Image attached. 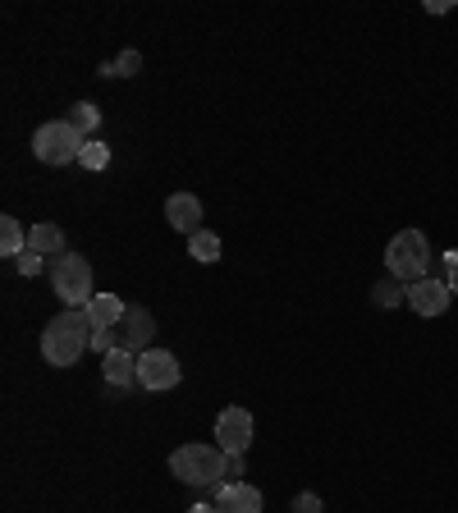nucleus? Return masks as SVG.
I'll return each instance as SVG.
<instances>
[{
    "instance_id": "obj_3",
    "label": "nucleus",
    "mask_w": 458,
    "mask_h": 513,
    "mask_svg": "<svg viewBox=\"0 0 458 513\" xmlns=\"http://www.w3.org/2000/svg\"><path fill=\"white\" fill-rule=\"evenodd\" d=\"M385 271L399 284H413L431 275V243H426L422 230H399L390 243H385Z\"/></svg>"
},
{
    "instance_id": "obj_10",
    "label": "nucleus",
    "mask_w": 458,
    "mask_h": 513,
    "mask_svg": "<svg viewBox=\"0 0 458 513\" xmlns=\"http://www.w3.org/2000/svg\"><path fill=\"white\" fill-rule=\"evenodd\" d=\"M120 349H129V353H147L152 349V339H156V317L147 312V307H129V317L120 321Z\"/></svg>"
},
{
    "instance_id": "obj_12",
    "label": "nucleus",
    "mask_w": 458,
    "mask_h": 513,
    "mask_svg": "<svg viewBox=\"0 0 458 513\" xmlns=\"http://www.w3.org/2000/svg\"><path fill=\"white\" fill-rule=\"evenodd\" d=\"M101 376H106L110 390H133L138 385V353L129 349H115L101 358Z\"/></svg>"
},
{
    "instance_id": "obj_7",
    "label": "nucleus",
    "mask_w": 458,
    "mask_h": 513,
    "mask_svg": "<svg viewBox=\"0 0 458 513\" xmlns=\"http://www.w3.org/2000/svg\"><path fill=\"white\" fill-rule=\"evenodd\" d=\"M252 431H257V422H252V413L239 404H229L225 413L216 417V445L225 449V454H248Z\"/></svg>"
},
{
    "instance_id": "obj_19",
    "label": "nucleus",
    "mask_w": 458,
    "mask_h": 513,
    "mask_svg": "<svg viewBox=\"0 0 458 513\" xmlns=\"http://www.w3.org/2000/svg\"><path fill=\"white\" fill-rule=\"evenodd\" d=\"M371 298H376V307H399V303H408V284H399L390 275V280H381L371 289Z\"/></svg>"
},
{
    "instance_id": "obj_14",
    "label": "nucleus",
    "mask_w": 458,
    "mask_h": 513,
    "mask_svg": "<svg viewBox=\"0 0 458 513\" xmlns=\"http://www.w3.org/2000/svg\"><path fill=\"white\" fill-rule=\"evenodd\" d=\"M28 248L33 252H42L46 262H51V257H60V252H65V230H60V225H33V230H28Z\"/></svg>"
},
{
    "instance_id": "obj_13",
    "label": "nucleus",
    "mask_w": 458,
    "mask_h": 513,
    "mask_svg": "<svg viewBox=\"0 0 458 513\" xmlns=\"http://www.w3.org/2000/svg\"><path fill=\"white\" fill-rule=\"evenodd\" d=\"M88 321H92V330H115L124 317H129V307H124V298L120 294H97L88 307Z\"/></svg>"
},
{
    "instance_id": "obj_21",
    "label": "nucleus",
    "mask_w": 458,
    "mask_h": 513,
    "mask_svg": "<svg viewBox=\"0 0 458 513\" xmlns=\"http://www.w3.org/2000/svg\"><path fill=\"white\" fill-rule=\"evenodd\" d=\"M46 266H51V262H46L42 252H33V248H28V252H23V257H19V262H14V271H19V275H28V280H33V275H42Z\"/></svg>"
},
{
    "instance_id": "obj_25",
    "label": "nucleus",
    "mask_w": 458,
    "mask_h": 513,
    "mask_svg": "<svg viewBox=\"0 0 458 513\" xmlns=\"http://www.w3.org/2000/svg\"><path fill=\"white\" fill-rule=\"evenodd\" d=\"M445 284H449V294H454V298H458V266H454V271H449V275H445Z\"/></svg>"
},
{
    "instance_id": "obj_4",
    "label": "nucleus",
    "mask_w": 458,
    "mask_h": 513,
    "mask_svg": "<svg viewBox=\"0 0 458 513\" xmlns=\"http://www.w3.org/2000/svg\"><path fill=\"white\" fill-rule=\"evenodd\" d=\"M46 275H51V289H55V298H60L65 307H88L92 298H97V289H92V266H88V257L60 252V257H51Z\"/></svg>"
},
{
    "instance_id": "obj_9",
    "label": "nucleus",
    "mask_w": 458,
    "mask_h": 513,
    "mask_svg": "<svg viewBox=\"0 0 458 513\" xmlns=\"http://www.w3.org/2000/svg\"><path fill=\"white\" fill-rule=\"evenodd\" d=\"M449 303H454V294H449V284L436 280V275L408 284V307H413L417 317H445Z\"/></svg>"
},
{
    "instance_id": "obj_15",
    "label": "nucleus",
    "mask_w": 458,
    "mask_h": 513,
    "mask_svg": "<svg viewBox=\"0 0 458 513\" xmlns=\"http://www.w3.org/2000/svg\"><path fill=\"white\" fill-rule=\"evenodd\" d=\"M28 252V230H23L14 216H0V257H14L19 262Z\"/></svg>"
},
{
    "instance_id": "obj_11",
    "label": "nucleus",
    "mask_w": 458,
    "mask_h": 513,
    "mask_svg": "<svg viewBox=\"0 0 458 513\" xmlns=\"http://www.w3.org/2000/svg\"><path fill=\"white\" fill-rule=\"evenodd\" d=\"M165 220H170V230L175 234H188V239H193V234L202 230V202H197L193 193H170V202H165Z\"/></svg>"
},
{
    "instance_id": "obj_6",
    "label": "nucleus",
    "mask_w": 458,
    "mask_h": 513,
    "mask_svg": "<svg viewBox=\"0 0 458 513\" xmlns=\"http://www.w3.org/2000/svg\"><path fill=\"white\" fill-rule=\"evenodd\" d=\"M179 381H184V367H179V358L170 349H147L138 358V385L142 390L161 394V390H175Z\"/></svg>"
},
{
    "instance_id": "obj_2",
    "label": "nucleus",
    "mask_w": 458,
    "mask_h": 513,
    "mask_svg": "<svg viewBox=\"0 0 458 513\" xmlns=\"http://www.w3.org/2000/svg\"><path fill=\"white\" fill-rule=\"evenodd\" d=\"M225 463L229 454L220 445H202V440H188L170 454V472H175L184 486H216L225 481Z\"/></svg>"
},
{
    "instance_id": "obj_17",
    "label": "nucleus",
    "mask_w": 458,
    "mask_h": 513,
    "mask_svg": "<svg viewBox=\"0 0 458 513\" xmlns=\"http://www.w3.org/2000/svg\"><path fill=\"white\" fill-rule=\"evenodd\" d=\"M65 120L74 124V129L83 133V138H88V133H97V129H101V110L92 106V101H78V106H69Z\"/></svg>"
},
{
    "instance_id": "obj_16",
    "label": "nucleus",
    "mask_w": 458,
    "mask_h": 513,
    "mask_svg": "<svg viewBox=\"0 0 458 513\" xmlns=\"http://www.w3.org/2000/svg\"><path fill=\"white\" fill-rule=\"evenodd\" d=\"M188 257H193V262H202V266H216L220 262V234L197 230L193 239H188Z\"/></svg>"
},
{
    "instance_id": "obj_22",
    "label": "nucleus",
    "mask_w": 458,
    "mask_h": 513,
    "mask_svg": "<svg viewBox=\"0 0 458 513\" xmlns=\"http://www.w3.org/2000/svg\"><path fill=\"white\" fill-rule=\"evenodd\" d=\"M92 349L106 358V353L120 349V330H92Z\"/></svg>"
},
{
    "instance_id": "obj_26",
    "label": "nucleus",
    "mask_w": 458,
    "mask_h": 513,
    "mask_svg": "<svg viewBox=\"0 0 458 513\" xmlns=\"http://www.w3.org/2000/svg\"><path fill=\"white\" fill-rule=\"evenodd\" d=\"M188 513H220V509H216V504L207 500V504H193V509H188Z\"/></svg>"
},
{
    "instance_id": "obj_24",
    "label": "nucleus",
    "mask_w": 458,
    "mask_h": 513,
    "mask_svg": "<svg viewBox=\"0 0 458 513\" xmlns=\"http://www.w3.org/2000/svg\"><path fill=\"white\" fill-rule=\"evenodd\" d=\"M243 477V454H229V463H225V481H239Z\"/></svg>"
},
{
    "instance_id": "obj_1",
    "label": "nucleus",
    "mask_w": 458,
    "mask_h": 513,
    "mask_svg": "<svg viewBox=\"0 0 458 513\" xmlns=\"http://www.w3.org/2000/svg\"><path fill=\"white\" fill-rule=\"evenodd\" d=\"M92 349V321L83 307H65L51 326L42 330V358L51 367H74Z\"/></svg>"
},
{
    "instance_id": "obj_23",
    "label": "nucleus",
    "mask_w": 458,
    "mask_h": 513,
    "mask_svg": "<svg viewBox=\"0 0 458 513\" xmlns=\"http://www.w3.org/2000/svg\"><path fill=\"white\" fill-rule=\"evenodd\" d=\"M294 513H326V504H321V495L303 491V495H294Z\"/></svg>"
},
{
    "instance_id": "obj_8",
    "label": "nucleus",
    "mask_w": 458,
    "mask_h": 513,
    "mask_svg": "<svg viewBox=\"0 0 458 513\" xmlns=\"http://www.w3.org/2000/svg\"><path fill=\"white\" fill-rule=\"evenodd\" d=\"M211 504H216L220 513H262L266 500L257 486H248V481H216L211 486Z\"/></svg>"
},
{
    "instance_id": "obj_20",
    "label": "nucleus",
    "mask_w": 458,
    "mask_h": 513,
    "mask_svg": "<svg viewBox=\"0 0 458 513\" xmlns=\"http://www.w3.org/2000/svg\"><path fill=\"white\" fill-rule=\"evenodd\" d=\"M133 74H142V55L138 51H120L115 65H101V78H133Z\"/></svg>"
},
{
    "instance_id": "obj_5",
    "label": "nucleus",
    "mask_w": 458,
    "mask_h": 513,
    "mask_svg": "<svg viewBox=\"0 0 458 513\" xmlns=\"http://www.w3.org/2000/svg\"><path fill=\"white\" fill-rule=\"evenodd\" d=\"M83 133L74 129L69 120H46L42 129L33 133V156L42 165H74L83 156Z\"/></svg>"
},
{
    "instance_id": "obj_18",
    "label": "nucleus",
    "mask_w": 458,
    "mask_h": 513,
    "mask_svg": "<svg viewBox=\"0 0 458 513\" xmlns=\"http://www.w3.org/2000/svg\"><path fill=\"white\" fill-rule=\"evenodd\" d=\"M78 165H83V170H92V175H101V170L110 165V147L101 138H88V142H83V156H78Z\"/></svg>"
}]
</instances>
